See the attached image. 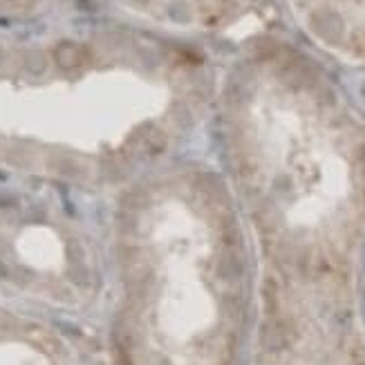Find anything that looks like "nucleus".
Wrapping results in <instances>:
<instances>
[{
    "label": "nucleus",
    "instance_id": "obj_1",
    "mask_svg": "<svg viewBox=\"0 0 365 365\" xmlns=\"http://www.w3.org/2000/svg\"><path fill=\"white\" fill-rule=\"evenodd\" d=\"M121 365H229L238 262L209 175L166 164L130 184L116 215Z\"/></svg>",
    "mask_w": 365,
    "mask_h": 365
},
{
    "label": "nucleus",
    "instance_id": "obj_2",
    "mask_svg": "<svg viewBox=\"0 0 365 365\" xmlns=\"http://www.w3.org/2000/svg\"><path fill=\"white\" fill-rule=\"evenodd\" d=\"M302 27L332 52L365 58V0H289Z\"/></svg>",
    "mask_w": 365,
    "mask_h": 365
},
{
    "label": "nucleus",
    "instance_id": "obj_3",
    "mask_svg": "<svg viewBox=\"0 0 365 365\" xmlns=\"http://www.w3.org/2000/svg\"><path fill=\"white\" fill-rule=\"evenodd\" d=\"M146 23L168 29H206L222 23L238 0H116Z\"/></svg>",
    "mask_w": 365,
    "mask_h": 365
}]
</instances>
